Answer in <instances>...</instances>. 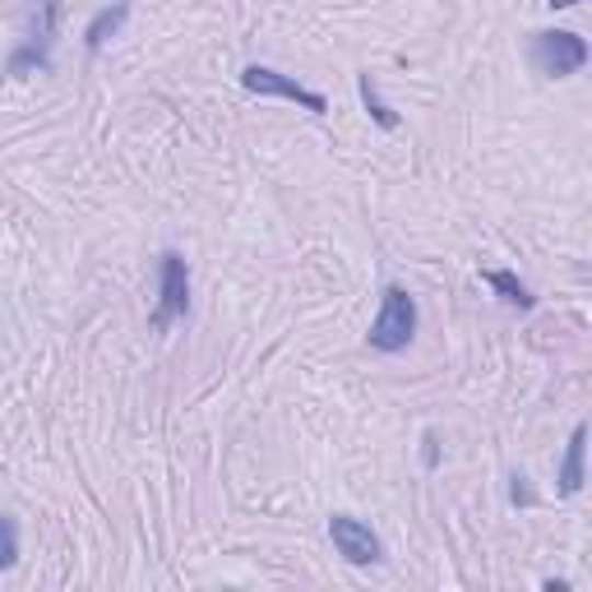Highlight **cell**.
<instances>
[{
    "instance_id": "obj_2",
    "label": "cell",
    "mask_w": 592,
    "mask_h": 592,
    "mask_svg": "<svg viewBox=\"0 0 592 592\" xmlns=\"http://www.w3.org/2000/svg\"><path fill=\"white\" fill-rule=\"evenodd\" d=\"M527 52H533V66L537 75L546 79H565V75H579L588 66V42L569 29H546V33H533L527 42Z\"/></svg>"
},
{
    "instance_id": "obj_12",
    "label": "cell",
    "mask_w": 592,
    "mask_h": 592,
    "mask_svg": "<svg viewBox=\"0 0 592 592\" xmlns=\"http://www.w3.org/2000/svg\"><path fill=\"white\" fill-rule=\"evenodd\" d=\"M510 500H514V504H533V491H527V477H523V473H514V486H510Z\"/></svg>"
},
{
    "instance_id": "obj_9",
    "label": "cell",
    "mask_w": 592,
    "mask_h": 592,
    "mask_svg": "<svg viewBox=\"0 0 592 592\" xmlns=\"http://www.w3.org/2000/svg\"><path fill=\"white\" fill-rule=\"evenodd\" d=\"M481 278L491 283V287H496V292H500V296H504V301H510V306H519V310H533V306H537V296L527 292V283H519L510 269H486Z\"/></svg>"
},
{
    "instance_id": "obj_14",
    "label": "cell",
    "mask_w": 592,
    "mask_h": 592,
    "mask_svg": "<svg viewBox=\"0 0 592 592\" xmlns=\"http://www.w3.org/2000/svg\"><path fill=\"white\" fill-rule=\"evenodd\" d=\"M546 5H551V10H574L579 0H546Z\"/></svg>"
},
{
    "instance_id": "obj_3",
    "label": "cell",
    "mask_w": 592,
    "mask_h": 592,
    "mask_svg": "<svg viewBox=\"0 0 592 592\" xmlns=\"http://www.w3.org/2000/svg\"><path fill=\"white\" fill-rule=\"evenodd\" d=\"M241 89L246 93H260V98H287V102H296V107H306L310 116H325L329 112L325 93H315V89H306V83H296V79L269 70V66H246L241 70Z\"/></svg>"
},
{
    "instance_id": "obj_11",
    "label": "cell",
    "mask_w": 592,
    "mask_h": 592,
    "mask_svg": "<svg viewBox=\"0 0 592 592\" xmlns=\"http://www.w3.org/2000/svg\"><path fill=\"white\" fill-rule=\"evenodd\" d=\"M14 560H19V523L0 514V569H10Z\"/></svg>"
},
{
    "instance_id": "obj_5",
    "label": "cell",
    "mask_w": 592,
    "mask_h": 592,
    "mask_svg": "<svg viewBox=\"0 0 592 592\" xmlns=\"http://www.w3.org/2000/svg\"><path fill=\"white\" fill-rule=\"evenodd\" d=\"M329 537H333L338 556H343L348 565H375L379 556H385V546H379V537L371 533V523L352 519V514H333L329 519Z\"/></svg>"
},
{
    "instance_id": "obj_6",
    "label": "cell",
    "mask_w": 592,
    "mask_h": 592,
    "mask_svg": "<svg viewBox=\"0 0 592 592\" xmlns=\"http://www.w3.org/2000/svg\"><path fill=\"white\" fill-rule=\"evenodd\" d=\"M56 14H60V5H56V0H47L42 14H37V24H33V33H29V42L10 56V75L52 70V29H56Z\"/></svg>"
},
{
    "instance_id": "obj_8",
    "label": "cell",
    "mask_w": 592,
    "mask_h": 592,
    "mask_svg": "<svg viewBox=\"0 0 592 592\" xmlns=\"http://www.w3.org/2000/svg\"><path fill=\"white\" fill-rule=\"evenodd\" d=\"M125 14H130V0H116V5L98 10V14L89 19V29H83V47L102 52V47H107V37H116V29L125 24Z\"/></svg>"
},
{
    "instance_id": "obj_13",
    "label": "cell",
    "mask_w": 592,
    "mask_h": 592,
    "mask_svg": "<svg viewBox=\"0 0 592 592\" xmlns=\"http://www.w3.org/2000/svg\"><path fill=\"white\" fill-rule=\"evenodd\" d=\"M421 463H426V468H435V463H440V440L435 435L421 440Z\"/></svg>"
},
{
    "instance_id": "obj_1",
    "label": "cell",
    "mask_w": 592,
    "mask_h": 592,
    "mask_svg": "<svg viewBox=\"0 0 592 592\" xmlns=\"http://www.w3.org/2000/svg\"><path fill=\"white\" fill-rule=\"evenodd\" d=\"M412 338H417V301L408 296V287L389 283L385 296H379V315L366 333V343L375 352H403Z\"/></svg>"
},
{
    "instance_id": "obj_4",
    "label": "cell",
    "mask_w": 592,
    "mask_h": 592,
    "mask_svg": "<svg viewBox=\"0 0 592 592\" xmlns=\"http://www.w3.org/2000/svg\"><path fill=\"white\" fill-rule=\"evenodd\" d=\"M190 310V269L177 250H167L158 260V310H153V329H167L172 320Z\"/></svg>"
},
{
    "instance_id": "obj_7",
    "label": "cell",
    "mask_w": 592,
    "mask_h": 592,
    "mask_svg": "<svg viewBox=\"0 0 592 592\" xmlns=\"http://www.w3.org/2000/svg\"><path fill=\"white\" fill-rule=\"evenodd\" d=\"M583 449H588V426H574L565 444V458H560V496H579L583 491Z\"/></svg>"
},
{
    "instance_id": "obj_10",
    "label": "cell",
    "mask_w": 592,
    "mask_h": 592,
    "mask_svg": "<svg viewBox=\"0 0 592 592\" xmlns=\"http://www.w3.org/2000/svg\"><path fill=\"white\" fill-rule=\"evenodd\" d=\"M356 89H362V102H366V112L375 116L379 130H398V116L385 107V102H379V93H375V79H371V75H356Z\"/></svg>"
}]
</instances>
